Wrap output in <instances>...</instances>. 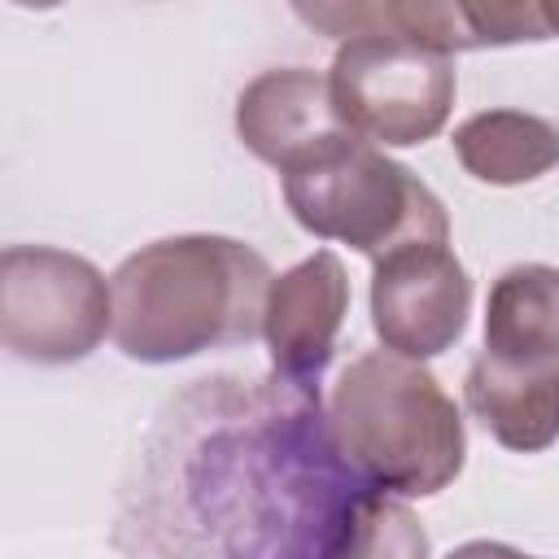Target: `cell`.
I'll use <instances>...</instances> for the list:
<instances>
[{"instance_id":"9a60e30c","label":"cell","mask_w":559,"mask_h":559,"mask_svg":"<svg viewBox=\"0 0 559 559\" xmlns=\"http://www.w3.org/2000/svg\"><path fill=\"white\" fill-rule=\"evenodd\" d=\"M445 559H537V555H528V550H515V546H507V542H463V546H454Z\"/></svg>"},{"instance_id":"277c9868","label":"cell","mask_w":559,"mask_h":559,"mask_svg":"<svg viewBox=\"0 0 559 559\" xmlns=\"http://www.w3.org/2000/svg\"><path fill=\"white\" fill-rule=\"evenodd\" d=\"M284 201L293 218L319 236L341 240L371 262L428 240H450V214L441 197L384 148L354 131L284 170Z\"/></svg>"},{"instance_id":"6da1fadb","label":"cell","mask_w":559,"mask_h":559,"mask_svg":"<svg viewBox=\"0 0 559 559\" xmlns=\"http://www.w3.org/2000/svg\"><path fill=\"white\" fill-rule=\"evenodd\" d=\"M179 489L201 559H336L367 480L341 459L319 389L201 380L175 406Z\"/></svg>"},{"instance_id":"2e32d148","label":"cell","mask_w":559,"mask_h":559,"mask_svg":"<svg viewBox=\"0 0 559 559\" xmlns=\"http://www.w3.org/2000/svg\"><path fill=\"white\" fill-rule=\"evenodd\" d=\"M546 13V26H550V39H559V4H542Z\"/></svg>"},{"instance_id":"8fae6325","label":"cell","mask_w":559,"mask_h":559,"mask_svg":"<svg viewBox=\"0 0 559 559\" xmlns=\"http://www.w3.org/2000/svg\"><path fill=\"white\" fill-rule=\"evenodd\" d=\"M306 26L332 35V39H358V35H397L415 39L432 52H472L480 48L472 4L467 0H384V4H297L293 9Z\"/></svg>"},{"instance_id":"7c38bea8","label":"cell","mask_w":559,"mask_h":559,"mask_svg":"<svg viewBox=\"0 0 559 559\" xmlns=\"http://www.w3.org/2000/svg\"><path fill=\"white\" fill-rule=\"evenodd\" d=\"M454 157L493 188L533 183L559 166V122L524 109H480L454 127Z\"/></svg>"},{"instance_id":"ba28073f","label":"cell","mask_w":559,"mask_h":559,"mask_svg":"<svg viewBox=\"0 0 559 559\" xmlns=\"http://www.w3.org/2000/svg\"><path fill=\"white\" fill-rule=\"evenodd\" d=\"M349 314V275L332 249H314L297 266L271 280L262 336L280 380L319 389L336 354L341 323Z\"/></svg>"},{"instance_id":"9c48e42d","label":"cell","mask_w":559,"mask_h":559,"mask_svg":"<svg viewBox=\"0 0 559 559\" xmlns=\"http://www.w3.org/2000/svg\"><path fill=\"white\" fill-rule=\"evenodd\" d=\"M236 135L258 162L284 175L332 140L349 135V127L332 105L328 74L284 66L262 70L253 83H245V92L236 96Z\"/></svg>"},{"instance_id":"30bf717a","label":"cell","mask_w":559,"mask_h":559,"mask_svg":"<svg viewBox=\"0 0 559 559\" xmlns=\"http://www.w3.org/2000/svg\"><path fill=\"white\" fill-rule=\"evenodd\" d=\"M480 362L515 376H559V266H507L485 301Z\"/></svg>"},{"instance_id":"8992f818","label":"cell","mask_w":559,"mask_h":559,"mask_svg":"<svg viewBox=\"0 0 559 559\" xmlns=\"http://www.w3.org/2000/svg\"><path fill=\"white\" fill-rule=\"evenodd\" d=\"M114 332L109 280L79 253L9 245L0 253V336L35 367L83 362Z\"/></svg>"},{"instance_id":"52a82bcc","label":"cell","mask_w":559,"mask_h":559,"mask_svg":"<svg viewBox=\"0 0 559 559\" xmlns=\"http://www.w3.org/2000/svg\"><path fill=\"white\" fill-rule=\"evenodd\" d=\"M472 314V275L445 240L406 245L371 262V328L384 349L428 362L454 349Z\"/></svg>"},{"instance_id":"7a4b0ae2","label":"cell","mask_w":559,"mask_h":559,"mask_svg":"<svg viewBox=\"0 0 559 559\" xmlns=\"http://www.w3.org/2000/svg\"><path fill=\"white\" fill-rule=\"evenodd\" d=\"M266 258L231 236H166L118 262L114 293V345L131 362H183L205 349L249 345L262 332Z\"/></svg>"},{"instance_id":"5b68a950","label":"cell","mask_w":559,"mask_h":559,"mask_svg":"<svg viewBox=\"0 0 559 559\" xmlns=\"http://www.w3.org/2000/svg\"><path fill=\"white\" fill-rule=\"evenodd\" d=\"M341 122L376 148H411L432 140L454 109V61L415 39L358 35L345 39L328 70Z\"/></svg>"},{"instance_id":"5bb4252c","label":"cell","mask_w":559,"mask_h":559,"mask_svg":"<svg viewBox=\"0 0 559 559\" xmlns=\"http://www.w3.org/2000/svg\"><path fill=\"white\" fill-rule=\"evenodd\" d=\"M336 559H432V542L402 498L367 489Z\"/></svg>"},{"instance_id":"3957f363","label":"cell","mask_w":559,"mask_h":559,"mask_svg":"<svg viewBox=\"0 0 559 559\" xmlns=\"http://www.w3.org/2000/svg\"><path fill=\"white\" fill-rule=\"evenodd\" d=\"M341 459L380 493L432 498L459 480L467 432L454 397L424 362L393 349L358 354L328 397Z\"/></svg>"},{"instance_id":"4fadbf2b","label":"cell","mask_w":559,"mask_h":559,"mask_svg":"<svg viewBox=\"0 0 559 559\" xmlns=\"http://www.w3.org/2000/svg\"><path fill=\"white\" fill-rule=\"evenodd\" d=\"M463 402L502 450L542 454L559 441V376H515L472 358Z\"/></svg>"}]
</instances>
